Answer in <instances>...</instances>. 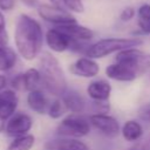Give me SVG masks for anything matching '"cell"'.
<instances>
[{
  "mask_svg": "<svg viewBox=\"0 0 150 150\" xmlns=\"http://www.w3.org/2000/svg\"><path fill=\"white\" fill-rule=\"evenodd\" d=\"M90 121L88 117L82 114H73L67 115L57 125L56 134L62 137L70 138H81L87 136L90 131Z\"/></svg>",
  "mask_w": 150,
  "mask_h": 150,
  "instance_id": "cell-5",
  "label": "cell"
},
{
  "mask_svg": "<svg viewBox=\"0 0 150 150\" xmlns=\"http://www.w3.org/2000/svg\"><path fill=\"white\" fill-rule=\"evenodd\" d=\"M55 27L76 41L86 42V41H89L94 38V32L90 28L84 27L82 25H79L77 22L67 23V25H62V26H55Z\"/></svg>",
  "mask_w": 150,
  "mask_h": 150,
  "instance_id": "cell-13",
  "label": "cell"
},
{
  "mask_svg": "<svg viewBox=\"0 0 150 150\" xmlns=\"http://www.w3.org/2000/svg\"><path fill=\"white\" fill-rule=\"evenodd\" d=\"M121 134H122V136L125 141L137 142L143 136V128L137 121L129 120L123 124V127L121 129Z\"/></svg>",
  "mask_w": 150,
  "mask_h": 150,
  "instance_id": "cell-18",
  "label": "cell"
},
{
  "mask_svg": "<svg viewBox=\"0 0 150 150\" xmlns=\"http://www.w3.org/2000/svg\"><path fill=\"white\" fill-rule=\"evenodd\" d=\"M62 4L66 5V7L74 13H83L84 12V5H83L82 0H62Z\"/></svg>",
  "mask_w": 150,
  "mask_h": 150,
  "instance_id": "cell-24",
  "label": "cell"
},
{
  "mask_svg": "<svg viewBox=\"0 0 150 150\" xmlns=\"http://www.w3.org/2000/svg\"><path fill=\"white\" fill-rule=\"evenodd\" d=\"M138 22H149L150 21V5L143 4L137 9Z\"/></svg>",
  "mask_w": 150,
  "mask_h": 150,
  "instance_id": "cell-25",
  "label": "cell"
},
{
  "mask_svg": "<svg viewBox=\"0 0 150 150\" xmlns=\"http://www.w3.org/2000/svg\"><path fill=\"white\" fill-rule=\"evenodd\" d=\"M23 5L27 7H36L38 6V0H20Z\"/></svg>",
  "mask_w": 150,
  "mask_h": 150,
  "instance_id": "cell-32",
  "label": "cell"
},
{
  "mask_svg": "<svg viewBox=\"0 0 150 150\" xmlns=\"http://www.w3.org/2000/svg\"><path fill=\"white\" fill-rule=\"evenodd\" d=\"M105 75L111 80L121 82H131L137 79L131 70H129L127 67L117 62L111 63L105 68Z\"/></svg>",
  "mask_w": 150,
  "mask_h": 150,
  "instance_id": "cell-17",
  "label": "cell"
},
{
  "mask_svg": "<svg viewBox=\"0 0 150 150\" xmlns=\"http://www.w3.org/2000/svg\"><path fill=\"white\" fill-rule=\"evenodd\" d=\"M16 53L8 46H0V73L11 70L16 63Z\"/></svg>",
  "mask_w": 150,
  "mask_h": 150,
  "instance_id": "cell-19",
  "label": "cell"
},
{
  "mask_svg": "<svg viewBox=\"0 0 150 150\" xmlns=\"http://www.w3.org/2000/svg\"><path fill=\"white\" fill-rule=\"evenodd\" d=\"M34 142H35V138L30 134L15 137L9 143L7 150H30L34 145Z\"/></svg>",
  "mask_w": 150,
  "mask_h": 150,
  "instance_id": "cell-21",
  "label": "cell"
},
{
  "mask_svg": "<svg viewBox=\"0 0 150 150\" xmlns=\"http://www.w3.org/2000/svg\"><path fill=\"white\" fill-rule=\"evenodd\" d=\"M138 27L143 34H150V21L149 22H138Z\"/></svg>",
  "mask_w": 150,
  "mask_h": 150,
  "instance_id": "cell-31",
  "label": "cell"
},
{
  "mask_svg": "<svg viewBox=\"0 0 150 150\" xmlns=\"http://www.w3.org/2000/svg\"><path fill=\"white\" fill-rule=\"evenodd\" d=\"M38 13L41 19L47 22H50L55 26H62L67 23L77 22L75 16L70 14L68 11L63 9L61 6L56 5H48V4H40L38 6Z\"/></svg>",
  "mask_w": 150,
  "mask_h": 150,
  "instance_id": "cell-6",
  "label": "cell"
},
{
  "mask_svg": "<svg viewBox=\"0 0 150 150\" xmlns=\"http://www.w3.org/2000/svg\"><path fill=\"white\" fill-rule=\"evenodd\" d=\"M15 6V0H0V11H11Z\"/></svg>",
  "mask_w": 150,
  "mask_h": 150,
  "instance_id": "cell-29",
  "label": "cell"
},
{
  "mask_svg": "<svg viewBox=\"0 0 150 150\" xmlns=\"http://www.w3.org/2000/svg\"><path fill=\"white\" fill-rule=\"evenodd\" d=\"M27 104L33 111H35L38 114H47L48 109H49V105H50L48 98L46 97L43 91H41L40 89L28 91V94H27Z\"/></svg>",
  "mask_w": 150,
  "mask_h": 150,
  "instance_id": "cell-16",
  "label": "cell"
},
{
  "mask_svg": "<svg viewBox=\"0 0 150 150\" xmlns=\"http://www.w3.org/2000/svg\"><path fill=\"white\" fill-rule=\"evenodd\" d=\"M6 84H7V80H6V76H5V75H2V74L0 73V91L5 89Z\"/></svg>",
  "mask_w": 150,
  "mask_h": 150,
  "instance_id": "cell-33",
  "label": "cell"
},
{
  "mask_svg": "<svg viewBox=\"0 0 150 150\" xmlns=\"http://www.w3.org/2000/svg\"><path fill=\"white\" fill-rule=\"evenodd\" d=\"M143 43L139 38H107L89 45L84 50V55L90 59H102L112 53H118L124 49L135 48Z\"/></svg>",
  "mask_w": 150,
  "mask_h": 150,
  "instance_id": "cell-3",
  "label": "cell"
},
{
  "mask_svg": "<svg viewBox=\"0 0 150 150\" xmlns=\"http://www.w3.org/2000/svg\"><path fill=\"white\" fill-rule=\"evenodd\" d=\"M87 94L93 101H108L111 94V84L105 80L91 81L87 87Z\"/></svg>",
  "mask_w": 150,
  "mask_h": 150,
  "instance_id": "cell-14",
  "label": "cell"
},
{
  "mask_svg": "<svg viewBox=\"0 0 150 150\" xmlns=\"http://www.w3.org/2000/svg\"><path fill=\"white\" fill-rule=\"evenodd\" d=\"M127 150H150V135L145 138H141Z\"/></svg>",
  "mask_w": 150,
  "mask_h": 150,
  "instance_id": "cell-26",
  "label": "cell"
},
{
  "mask_svg": "<svg viewBox=\"0 0 150 150\" xmlns=\"http://www.w3.org/2000/svg\"><path fill=\"white\" fill-rule=\"evenodd\" d=\"M135 15H136V9L134 7H131V6H128V7L123 8L122 12L120 13V19L123 22H128L131 19H134Z\"/></svg>",
  "mask_w": 150,
  "mask_h": 150,
  "instance_id": "cell-27",
  "label": "cell"
},
{
  "mask_svg": "<svg viewBox=\"0 0 150 150\" xmlns=\"http://www.w3.org/2000/svg\"><path fill=\"white\" fill-rule=\"evenodd\" d=\"M41 84L53 96L61 97L67 90V81L64 73L60 66L59 60L48 52L40 54V68Z\"/></svg>",
  "mask_w": 150,
  "mask_h": 150,
  "instance_id": "cell-2",
  "label": "cell"
},
{
  "mask_svg": "<svg viewBox=\"0 0 150 150\" xmlns=\"http://www.w3.org/2000/svg\"><path fill=\"white\" fill-rule=\"evenodd\" d=\"M115 62L127 67L138 79L150 69V54L138 49L137 47L129 48L118 52L115 56Z\"/></svg>",
  "mask_w": 150,
  "mask_h": 150,
  "instance_id": "cell-4",
  "label": "cell"
},
{
  "mask_svg": "<svg viewBox=\"0 0 150 150\" xmlns=\"http://www.w3.org/2000/svg\"><path fill=\"white\" fill-rule=\"evenodd\" d=\"M66 111H67V108L64 107L62 100H61V98H55V100L50 103L47 114H48V116H49L50 118L57 120V118H60L61 116H63Z\"/></svg>",
  "mask_w": 150,
  "mask_h": 150,
  "instance_id": "cell-22",
  "label": "cell"
},
{
  "mask_svg": "<svg viewBox=\"0 0 150 150\" xmlns=\"http://www.w3.org/2000/svg\"><path fill=\"white\" fill-rule=\"evenodd\" d=\"M45 150H90V148L79 138L60 137L46 142Z\"/></svg>",
  "mask_w": 150,
  "mask_h": 150,
  "instance_id": "cell-12",
  "label": "cell"
},
{
  "mask_svg": "<svg viewBox=\"0 0 150 150\" xmlns=\"http://www.w3.org/2000/svg\"><path fill=\"white\" fill-rule=\"evenodd\" d=\"M45 40H46L47 46L53 52H56V53H62L67 49H70L74 42L71 38H69L67 34H64L56 27L47 30L45 35Z\"/></svg>",
  "mask_w": 150,
  "mask_h": 150,
  "instance_id": "cell-9",
  "label": "cell"
},
{
  "mask_svg": "<svg viewBox=\"0 0 150 150\" xmlns=\"http://www.w3.org/2000/svg\"><path fill=\"white\" fill-rule=\"evenodd\" d=\"M32 127H33V121L30 116L23 112H16L6 123L5 131L8 136L15 138L27 135L28 131L32 129Z\"/></svg>",
  "mask_w": 150,
  "mask_h": 150,
  "instance_id": "cell-8",
  "label": "cell"
},
{
  "mask_svg": "<svg viewBox=\"0 0 150 150\" xmlns=\"http://www.w3.org/2000/svg\"><path fill=\"white\" fill-rule=\"evenodd\" d=\"M23 83H25V90H27V91L38 89V87L41 83V74H40L39 69L28 68L23 73Z\"/></svg>",
  "mask_w": 150,
  "mask_h": 150,
  "instance_id": "cell-20",
  "label": "cell"
},
{
  "mask_svg": "<svg viewBox=\"0 0 150 150\" xmlns=\"http://www.w3.org/2000/svg\"><path fill=\"white\" fill-rule=\"evenodd\" d=\"M43 32L40 22L34 18L21 14L18 18L14 32V42L18 53L25 60L30 61L41 54Z\"/></svg>",
  "mask_w": 150,
  "mask_h": 150,
  "instance_id": "cell-1",
  "label": "cell"
},
{
  "mask_svg": "<svg viewBox=\"0 0 150 150\" xmlns=\"http://www.w3.org/2000/svg\"><path fill=\"white\" fill-rule=\"evenodd\" d=\"M19 98L14 90L4 89L0 91V121L11 118L18 108Z\"/></svg>",
  "mask_w": 150,
  "mask_h": 150,
  "instance_id": "cell-11",
  "label": "cell"
},
{
  "mask_svg": "<svg viewBox=\"0 0 150 150\" xmlns=\"http://www.w3.org/2000/svg\"><path fill=\"white\" fill-rule=\"evenodd\" d=\"M11 86L15 90H25V83H23V74H18L11 80Z\"/></svg>",
  "mask_w": 150,
  "mask_h": 150,
  "instance_id": "cell-28",
  "label": "cell"
},
{
  "mask_svg": "<svg viewBox=\"0 0 150 150\" xmlns=\"http://www.w3.org/2000/svg\"><path fill=\"white\" fill-rule=\"evenodd\" d=\"M52 2V5H56V6H61L62 0H49Z\"/></svg>",
  "mask_w": 150,
  "mask_h": 150,
  "instance_id": "cell-34",
  "label": "cell"
},
{
  "mask_svg": "<svg viewBox=\"0 0 150 150\" xmlns=\"http://www.w3.org/2000/svg\"><path fill=\"white\" fill-rule=\"evenodd\" d=\"M61 100L67 110L73 114H82L86 109L84 98L75 90H66L64 94L61 96Z\"/></svg>",
  "mask_w": 150,
  "mask_h": 150,
  "instance_id": "cell-15",
  "label": "cell"
},
{
  "mask_svg": "<svg viewBox=\"0 0 150 150\" xmlns=\"http://www.w3.org/2000/svg\"><path fill=\"white\" fill-rule=\"evenodd\" d=\"M139 116L142 120L150 122V104H145L139 109Z\"/></svg>",
  "mask_w": 150,
  "mask_h": 150,
  "instance_id": "cell-30",
  "label": "cell"
},
{
  "mask_svg": "<svg viewBox=\"0 0 150 150\" xmlns=\"http://www.w3.org/2000/svg\"><path fill=\"white\" fill-rule=\"evenodd\" d=\"M9 41L8 33L6 29V20L2 11H0V46H7Z\"/></svg>",
  "mask_w": 150,
  "mask_h": 150,
  "instance_id": "cell-23",
  "label": "cell"
},
{
  "mask_svg": "<svg viewBox=\"0 0 150 150\" xmlns=\"http://www.w3.org/2000/svg\"><path fill=\"white\" fill-rule=\"evenodd\" d=\"M90 124L107 137H116L121 132L120 123L108 114H93L89 116Z\"/></svg>",
  "mask_w": 150,
  "mask_h": 150,
  "instance_id": "cell-7",
  "label": "cell"
},
{
  "mask_svg": "<svg viewBox=\"0 0 150 150\" xmlns=\"http://www.w3.org/2000/svg\"><path fill=\"white\" fill-rule=\"evenodd\" d=\"M69 71L75 76L89 79V77H94L98 74L100 66L94 59L83 56V57L77 59L75 62H73L69 66Z\"/></svg>",
  "mask_w": 150,
  "mask_h": 150,
  "instance_id": "cell-10",
  "label": "cell"
}]
</instances>
